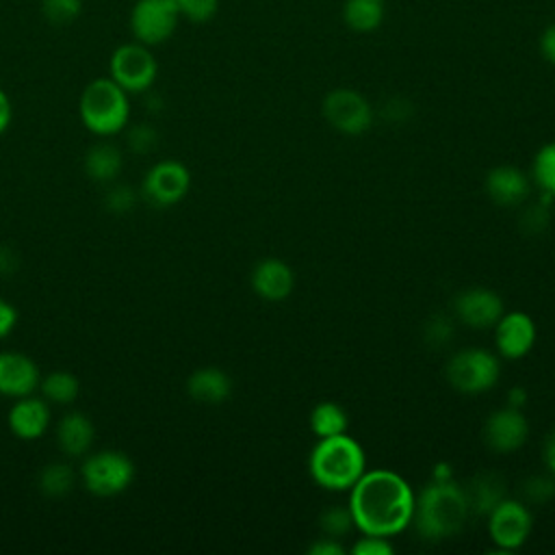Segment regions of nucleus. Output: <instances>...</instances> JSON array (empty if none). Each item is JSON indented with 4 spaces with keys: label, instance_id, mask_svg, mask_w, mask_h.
Here are the masks:
<instances>
[{
    "label": "nucleus",
    "instance_id": "f257e3e1",
    "mask_svg": "<svg viewBox=\"0 0 555 555\" xmlns=\"http://www.w3.org/2000/svg\"><path fill=\"white\" fill-rule=\"evenodd\" d=\"M349 509L356 529L390 538L412 522L414 490L395 470H364L349 490Z\"/></svg>",
    "mask_w": 555,
    "mask_h": 555
},
{
    "label": "nucleus",
    "instance_id": "f03ea898",
    "mask_svg": "<svg viewBox=\"0 0 555 555\" xmlns=\"http://www.w3.org/2000/svg\"><path fill=\"white\" fill-rule=\"evenodd\" d=\"M468 514L470 509L464 488L449 475L438 473L418 494H414L412 522L416 533L427 542L447 540L460 533Z\"/></svg>",
    "mask_w": 555,
    "mask_h": 555
},
{
    "label": "nucleus",
    "instance_id": "7ed1b4c3",
    "mask_svg": "<svg viewBox=\"0 0 555 555\" xmlns=\"http://www.w3.org/2000/svg\"><path fill=\"white\" fill-rule=\"evenodd\" d=\"M308 470L317 486L332 492L351 490L366 470L362 444L345 434L319 438L308 457Z\"/></svg>",
    "mask_w": 555,
    "mask_h": 555
},
{
    "label": "nucleus",
    "instance_id": "20e7f679",
    "mask_svg": "<svg viewBox=\"0 0 555 555\" xmlns=\"http://www.w3.org/2000/svg\"><path fill=\"white\" fill-rule=\"evenodd\" d=\"M78 117L95 137H115L130 121V93L111 76L93 78L78 98Z\"/></svg>",
    "mask_w": 555,
    "mask_h": 555
},
{
    "label": "nucleus",
    "instance_id": "39448f33",
    "mask_svg": "<svg viewBox=\"0 0 555 555\" xmlns=\"http://www.w3.org/2000/svg\"><path fill=\"white\" fill-rule=\"evenodd\" d=\"M134 462L117 449L87 453L80 466L82 486L95 496H117L134 481Z\"/></svg>",
    "mask_w": 555,
    "mask_h": 555
},
{
    "label": "nucleus",
    "instance_id": "423d86ee",
    "mask_svg": "<svg viewBox=\"0 0 555 555\" xmlns=\"http://www.w3.org/2000/svg\"><path fill=\"white\" fill-rule=\"evenodd\" d=\"M447 382L464 395H479L496 386L501 377L499 358L481 347L455 351L444 366Z\"/></svg>",
    "mask_w": 555,
    "mask_h": 555
},
{
    "label": "nucleus",
    "instance_id": "0eeeda50",
    "mask_svg": "<svg viewBox=\"0 0 555 555\" xmlns=\"http://www.w3.org/2000/svg\"><path fill=\"white\" fill-rule=\"evenodd\" d=\"M108 76L130 95L145 93L158 78V61L150 46L132 39L111 52Z\"/></svg>",
    "mask_w": 555,
    "mask_h": 555
},
{
    "label": "nucleus",
    "instance_id": "6e6552de",
    "mask_svg": "<svg viewBox=\"0 0 555 555\" xmlns=\"http://www.w3.org/2000/svg\"><path fill=\"white\" fill-rule=\"evenodd\" d=\"M180 20L173 0H137L130 9L128 26L134 41L156 48L173 37Z\"/></svg>",
    "mask_w": 555,
    "mask_h": 555
},
{
    "label": "nucleus",
    "instance_id": "1a4fd4ad",
    "mask_svg": "<svg viewBox=\"0 0 555 555\" xmlns=\"http://www.w3.org/2000/svg\"><path fill=\"white\" fill-rule=\"evenodd\" d=\"M323 117L325 121L349 137H358L364 134L371 124H373V108L369 104V100L349 87H338L332 89L325 98H323Z\"/></svg>",
    "mask_w": 555,
    "mask_h": 555
},
{
    "label": "nucleus",
    "instance_id": "9d476101",
    "mask_svg": "<svg viewBox=\"0 0 555 555\" xmlns=\"http://www.w3.org/2000/svg\"><path fill=\"white\" fill-rule=\"evenodd\" d=\"M488 535L501 551L520 548L531 533V512L525 501L505 496L488 516Z\"/></svg>",
    "mask_w": 555,
    "mask_h": 555
},
{
    "label": "nucleus",
    "instance_id": "9b49d317",
    "mask_svg": "<svg viewBox=\"0 0 555 555\" xmlns=\"http://www.w3.org/2000/svg\"><path fill=\"white\" fill-rule=\"evenodd\" d=\"M191 189V171L180 160H158L152 165L143 178V195L160 208L173 206Z\"/></svg>",
    "mask_w": 555,
    "mask_h": 555
},
{
    "label": "nucleus",
    "instance_id": "f8f14e48",
    "mask_svg": "<svg viewBox=\"0 0 555 555\" xmlns=\"http://www.w3.org/2000/svg\"><path fill=\"white\" fill-rule=\"evenodd\" d=\"M483 442L494 453H514L529 438V421L520 408H501L492 412L481 429Z\"/></svg>",
    "mask_w": 555,
    "mask_h": 555
},
{
    "label": "nucleus",
    "instance_id": "ddd939ff",
    "mask_svg": "<svg viewBox=\"0 0 555 555\" xmlns=\"http://www.w3.org/2000/svg\"><path fill=\"white\" fill-rule=\"evenodd\" d=\"M453 312L460 319V323L473 330H488L494 327V323L501 319L505 306L499 293H494L492 288L470 286L455 295Z\"/></svg>",
    "mask_w": 555,
    "mask_h": 555
},
{
    "label": "nucleus",
    "instance_id": "4468645a",
    "mask_svg": "<svg viewBox=\"0 0 555 555\" xmlns=\"http://www.w3.org/2000/svg\"><path fill=\"white\" fill-rule=\"evenodd\" d=\"M538 338V330L533 319L522 310L503 312L501 319L494 323V345L499 356L507 360L525 358Z\"/></svg>",
    "mask_w": 555,
    "mask_h": 555
},
{
    "label": "nucleus",
    "instance_id": "2eb2a0df",
    "mask_svg": "<svg viewBox=\"0 0 555 555\" xmlns=\"http://www.w3.org/2000/svg\"><path fill=\"white\" fill-rule=\"evenodd\" d=\"M52 423V410L50 403L43 397L26 395L20 399H13V405L9 408L7 414V425L11 434L17 440H39L48 434Z\"/></svg>",
    "mask_w": 555,
    "mask_h": 555
},
{
    "label": "nucleus",
    "instance_id": "dca6fc26",
    "mask_svg": "<svg viewBox=\"0 0 555 555\" xmlns=\"http://www.w3.org/2000/svg\"><path fill=\"white\" fill-rule=\"evenodd\" d=\"M41 373L37 362L20 351H0V395L20 399L39 390Z\"/></svg>",
    "mask_w": 555,
    "mask_h": 555
},
{
    "label": "nucleus",
    "instance_id": "f3484780",
    "mask_svg": "<svg viewBox=\"0 0 555 555\" xmlns=\"http://www.w3.org/2000/svg\"><path fill=\"white\" fill-rule=\"evenodd\" d=\"M486 193L496 206H520L529 199L531 180L520 167L499 165L486 176Z\"/></svg>",
    "mask_w": 555,
    "mask_h": 555
},
{
    "label": "nucleus",
    "instance_id": "a211bd4d",
    "mask_svg": "<svg viewBox=\"0 0 555 555\" xmlns=\"http://www.w3.org/2000/svg\"><path fill=\"white\" fill-rule=\"evenodd\" d=\"M254 293L264 301H282L293 293L295 273L280 258H262L249 275Z\"/></svg>",
    "mask_w": 555,
    "mask_h": 555
},
{
    "label": "nucleus",
    "instance_id": "6ab92c4d",
    "mask_svg": "<svg viewBox=\"0 0 555 555\" xmlns=\"http://www.w3.org/2000/svg\"><path fill=\"white\" fill-rule=\"evenodd\" d=\"M186 392L193 401L204 405H219L232 395V379L217 366H202L186 379Z\"/></svg>",
    "mask_w": 555,
    "mask_h": 555
},
{
    "label": "nucleus",
    "instance_id": "aec40b11",
    "mask_svg": "<svg viewBox=\"0 0 555 555\" xmlns=\"http://www.w3.org/2000/svg\"><path fill=\"white\" fill-rule=\"evenodd\" d=\"M54 438H56L59 449L67 457H82V455H87V451L93 444L95 429H93V423L87 414L69 412L56 423Z\"/></svg>",
    "mask_w": 555,
    "mask_h": 555
},
{
    "label": "nucleus",
    "instance_id": "412c9836",
    "mask_svg": "<svg viewBox=\"0 0 555 555\" xmlns=\"http://www.w3.org/2000/svg\"><path fill=\"white\" fill-rule=\"evenodd\" d=\"M466 501H468V509L470 514L477 516H488L505 496H507V488H505V479L496 473L483 470L477 473L464 488Z\"/></svg>",
    "mask_w": 555,
    "mask_h": 555
},
{
    "label": "nucleus",
    "instance_id": "4be33fe9",
    "mask_svg": "<svg viewBox=\"0 0 555 555\" xmlns=\"http://www.w3.org/2000/svg\"><path fill=\"white\" fill-rule=\"evenodd\" d=\"M124 167V156L117 145L100 141L91 145L85 154V171L95 182H111Z\"/></svg>",
    "mask_w": 555,
    "mask_h": 555
},
{
    "label": "nucleus",
    "instance_id": "5701e85b",
    "mask_svg": "<svg viewBox=\"0 0 555 555\" xmlns=\"http://www.w3.org/2000/svg\"><path fill=\"white\" fill-rule=\"evenodd\" d=\"M310 431L317 438H327V436H338L345 434L349 427V416L343 405L336 401H319L308 416Z\"/></svg>",
    "mask_w": 555,
    "mask_h": 555
},
{
    "label": "nucleus",
    "instance_id": "b1692460",
    "mask_svg": "<svg viewBox=\"0 0 555 555\" xmlns=\"http://www.w3.org/2000/svg\"><path fill=\"white\" fill-rule=\"evenodd\" d=\"M343 20L356 33H371L384 20V0H345Z\"/></svg>",
    "mask_w": 555,
    "mask_h": 555
},
{
    "label": "nucleus",
    "instance_id": "393cba45",
    "mask_svg": "<svg viewBox=\"0 0 555 555\" xmlns=\"http://www.w3.org/2000/svg\"><path fill=\"white\" fill-rule=\"evenodd\" d=\"M39 392L50 405H69L80 392V382L69 371H52L41 377Z\"/></svg>",
    "mask_w": 555,
    "mask_h": 555
},
{
    "label": "nucleus",
    "instance_id": "a878e982",
    "mask_svg": "<svg viewBox=\"0 0 555 555\" xmlns=\"http://www.w3.org/2000/svg\"><path fill=\"white\" fill-rule=\"evenodd\" d=\"M531 178L546 197H555V141L542 145L535 152L533 165H531Z\"/></svg>",
    "mask_w": 555,
    "mask_h": 555
},
{
    "label": "nucleus",
    "instance_id": "bb28decb",
    "mask_svg": "<svg viewBox=\"0 0 555 555\" xmlns=\"http://www.w3.org/2000/svg\"><path fill=\"white\" fill-rule=\"evenodd\" d=\"M37 483H39V490L46 496H63L74 486V473H72V468L67 464L52 462V464H46L41 468Z\"/></svg>",
    "mask_w": 555,
    "mask_h": 555
},
{
    "label": "nucleus",
    "instance_id": "cd10ccee",
    "mask_svg": "<svg viewBox=\"0 0 555 555\" xmlns=\"http://www.w3.org/2000/svg\"><path fill=\"white\" fill-rule=\"evenodd\" d=\"M353 516L349 505H332L321 512L319 529L330 538H343L353 529Z\"/></svg>",
    "mask_w": 555,
    "mask_h": 555
},
{
    "label": "nucleus",
    "instance_id": "c85d7f7f",
    "mask_svg": "<svg viewBox=\"0 0 555 555\" xmlns=\"http://www.w3.org/2000/svg\"><path fill=\"white\" fill-rule=\"evenodd\" d=\"M522 501L525 503H533V505H542L548 503L555 496V475H531L529 479L522 481L520 488Z\"/></svg>",
    "mask_w": 555,
    "mask_h": 555
},
{
    "label": "nucleus",
    "instance_id": "c756f323",
    "mask_svg": "<svg viewBox=\"0 0 555 555\" xmlns=\"http://www.w3.org/2000/svg\"><path fill=\"white\" fill-rule=\"evenodd\" d=\"M80 11H82V0H41V13L54 26L74 22Z\"/></svg>",
    "mask_w": 555,
    "mask_h": 555
},
{
    "label": "nucleus",
    "instance_id": "7c9ffc66",
    "mask_svg": "<svg viewBox=\"0 0 555 555\" xmlns=\"http://www.w3.org/2000/svg\"><path fill=\"white\" fill-rule=\"evenodd\" d=\"M423 340L431 347V349H440L447 347L453 340V323L449 317L444 314H434L427 319L425 327H423Z\"/></svg>",
    "mask_w": 555,
    "mask_h": 555
},
{
    "label": "nucleus",
    "instance_id": "2f4dec72",
    "mask_svg": "<svg viewBox=\"0 0 555 555\" xmlns=\"http://www.w3.org/2000/svg\"><path fill=\"white\" fill-rule=\"evenodd\" d=\"M180 17L189 20L193 24H204L217 15L219 0H173Z\"/></svg>",
    "mask_w": 555,
    "mask_h": 555
},
{
    "label": "nucleus",
    "instance_id": "473e14b6",
    "mask_svg": "<svg viewBox=\"0 0 555 555\" xmlns=\"http://www.w3.org/2000/svg\"><path fill=\"white\" fill-rule=\"evenodd\" d=\"M353 555H392L395 546L384 535H371L362 533V538L351 546Z\"/></svg>",
    "mask_w": 555,
    "mask_h": 555
},
{
    "label": "nucleus",
    "instance_id": "72a5a7b5",
    "mask_svg": "<svg viewBox=\"0 0 555 555\" xmlns=\"http://www.w3.org/2000/svg\"><path fill=\"white\" fill-rule=\"evenodd\" d=\"M106 206L113 212H128L134 206V193L130 186H115L111 189V193L106 195Z\"/></svg>",
    "mask_w": 555,
    "mask_h": 555
},
{
    "label": "nucleus",
    "instance_id": "f704fd0d",
    "mask_svg": "<svg viewBox=\"0 0 555 555\" xmlns=\"http://www.w3.org/2000/svg\"><path fill=\"white\" fill-rule=\"evenodd\" d=\"M529 232H540L548 225V212L544 210L542 204H535V206H529L522 215V221H520Z\"/></svg>",
    "mask_w": 555,
    "mask_h": 555
},
{
    "label": "nucleus",
    "instance_id": "c9c22d12",
    "mask_svg": "<svg viewBox=\"0 0 555 555\" xmlns=\"http://www.w3.org/2000/svg\"><path fill=\"white\" fill-rule=\"evenodd\" d=\"M17 319H20L17 308L11 301H7L4 297H0V340L7 338L15 330Z\"/></svg>",
    "mask_w": 555,
    "mask_h": 555
},
{
    "label": "nucleus",
    "instance_id": "e433bc0d",
    "mask_svg": "<svg viewBox=\"0 0 555 555\" xmlns=\"http://www.w3.org/2000/svg\"><path fill=\"white\" fill-rule=\"evenodd\" d=\"M130 145L134 152H147L156 145V134L150 126H139L130 132Z\"/></svg>",
    "mask_w": 555,
    "mask_h": 555
},
{
    "label": "nucleus",
    "instance_id": "4c0bfd02",
    "mask_svg": "<svg viewBox=\"0 0 555 555\" xmlns=\"http://www.w3.org/2000/svg\"><path fill=\"white\" fill-rule=\"evenodd\" d=\"M345 546L338 542V538H317L310 546H308V555H343Z\"/></svg>",
    "mask_w": 555,
    "mask_h": 555
},
{
    "label": "nucleus",
    "instance_id": "58836bf2",
    "mask_svg": "<svg viewBox=\"0 0 555 555\" xmlns=\"http://www.w3.org/2000/svg\"><path fill=\"white\" fill-rule=\"evenodd\" d=\"M540 52L551 65H555V22L544 28L540 37Z\"/></svg>",
    "mask_w": 555,
    "mask_h": 555
},
{
    "label": "nucleus",
    "instance_id": "ea45409f",
    "mask_svg": "<svg viewBox=\"0 0 555 555\" xmlns=\"http://www.w3.org/2000/svg\"><path fill=\"white\" fill-rule=\"evenodd\" d=\"M11 119H13V106L7 91L0 87V134L7 132V128L11 126Z\"/></svg>",
    "mask_w": 555,
    "mask_h": 555
},
{
    "label": "nucleus",
    "instance_id": "a19ab883",
    "mask_svg": "<svg viewBox=\"0 0 555 555\" xmlns=\"http://www.w3.org/2000/svg\"><path fill=\"white\" fill-rule=\"evenodd\" d=\"M542 462L548 468L551 475H555V429L546 436L544 447H542Z\"/></svg>",
    "mask_w": 555,
    "mask_h": 555
}]
</instances>
